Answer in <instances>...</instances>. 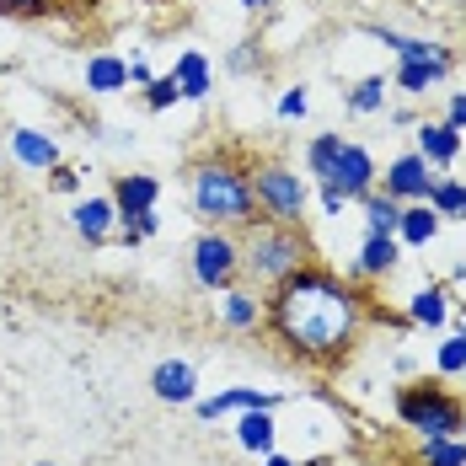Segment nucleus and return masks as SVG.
Segmentation results:
<instances>
[{
	"label": "nucleus",
	"instance_id": "obj_1",
	"mask_svg": "<svg viewBox=\"0 0 466 466\" xmlns=\"http://www.w3.org/2000/svg\"><path fill=\"white\" fill-rule=\"evenodd\" d=\"M380 317L397 332L413 327L408 311H380L370 289H360V279H349L327 263H306L263 295V327L274 332V343L289 360H300L311 370H338L354 354V343L365 338V327Z\"/></svg>",
	"mask_w": 466,
	"mask_h": 466
},
{
	"label": "nucleus",
	"instance_id": "obj_2",
	"mask_svg": "<svg viewBox=\"0 0 466 466\" xmlns=\"http://www.w3.org/2000/svg\"><path fill=\"white\" fill-rule=\"evenodd\" d=\"M187 204L204 226L215 231H241L258 220V198H252V167L236 156H198L183 172Z\"/></svg>",
	"mask_w": 466,
	"mask_h": 466
},
{
	"label": "nucleus",
	"instance_id": "obj_3",
	"mask_svg": "<svg viewBox=\"0 0 466 466\" xmlns=\"http://www.w3.org/2000/svg\"><path fill=\"white\" fill-rule=\"evenodd\" d=\"M241 241V279H252L258 295H268L274 284H284L295 268L317 263V241L306 236V226H279V220H252L236 231Z\"/></svg>",
	"mask_w": 466,
	"mask_h": 466
},
{
	"label": "nucleus",
	"instance_id": "obj_4",
	"mask_svg": "<svg viewBox=\"0 0 466 466\" xmlns=\"http://www.w3.org/2000/svg\"><path fill=\"white\" fill-rule=\"evenodd\" d=\"M391 413L402 429H413L419 440H434V434H461L466 429V397H456L445 386V375H419L408 386L391 391Z\"/></svg>",
	"mask_w": 466,
	"mask_h": 466
},
{
	"label": "nucleus",
	"instance_id": "obj_5",
	"mask_svg": "<svg viewBox=\"0 0 466 466\" xmlns=\"http://www.w3.org/2000/svg\"><path fill=\"white\" fill-rule=\"evenodd\" d=\"M252 198H258V220L306 226L311 215V183L284 161H252Z\"/></svg>",
	"mask_w": 466,
	"mask_h": 466
},
{
	"label": "nucleus",
	"instance_id": "obj_6",
	"mask_svg": "<svg viewBox=\"0 0 466 466\" xmlns=\"http://www.w3.org/2000/svg\"><path fill=\"white\" fill-rule=\"evenodd\" d=\"M187 268H193L198 289H231L241 279V241H236V231L204 226L193 236V247H187Z\"/></svg>",
	"mask_w": 466,
	"mask_h": 466
},
{
	"label": "nucleus",
	"instance_id": "obj_7",
	"mask_svg": "<svg viewBox=\"0 0 466 466\" xmlns=\"http://www.w3.org/2000/svg\"><path fill=\"white\" fill-rule=\"evenodd\" d=\"M327 183L343 193V204H360L365 193H375V183H380V167H375V156L365 150V145L343 140L338 161H332V172H327Z\"/></svg>",
	"mask_w": 466,
	"mask_h": 466
},
{
	"label": "nucleus",
	"instance_id": "obj_8",
	"mask_svg": "<svg viewBox=\"0 0 466 466\" xmlns=\"http://www.w3.org/2000/svg\"><path fill=\"white\" fill-rule=\"evenodd\" d=\"M434 177H440V172L423 161L419 150H402V156L380 172V183H375V187H380V193H391L397 204H423V198H429V187H434Z\"/></svg>",
	"mask_w": 466,
	"mask_h": 466
},
{
	"label": "nucleus",
	"instance_id": "obj_9",
	"mask_svg": "<svg viewBox=\"0 0 466 466\" xmlns=\"http://www.w3.org/2000/svg\"><path fill=\"white\" fill-rule=\"evenodd\" d=\"M5 150H11V161H16L22 172H54V167L65 161L59 140H54L48 129H33V124H11V135H5Z\"/></svg>",
	"mask_w": 466,
	"mask_h": 466
},
{
	"label": "nucleus",
	"instance_id": "obj_10",
	"mask_svg": "<svg viewBox=\"0 0 466 466\" xmlns=\"http://www.w3.org/2000/svg\"><path fill=\"white\" fill-rule=\"evenodd\" d=\"M70 226H76V236H81L86 247H107L113 231H118V204H113L107 193H86V198H76Z\"/></svg>",
	"mask_w": 466,
	"mask_h": 466
},
{
	"label": "nucleus",
	"instance_id": "obj_11",
	"mask_svg": "<svg viewBox=\"0 0 466 466\" xmlns=\"http://www.w3.org/2000/svg\"><path fill=\"white\" fill-rule=\"evenodd\" d=\"M284 397L279 391H258V386H226V391H215V397H198L193 402V413L204 423L215 419H231V413H252V408H279Z\"/></svg>",
	"mask_w": 466,
	"mask_h": 466
},
{
	"label": "nucleus",
	"instance_id": "obj_12",
	"mask_svg": "<svg viewBox=\"0 0 466 466\" xmlns=\"http://www.w3.org/2000/svg\"><path fill=\"white\" fill-rule=\"evenodd\" d=\"M150 391H156V402H172V408H193L204 391H198V365H187V360H161L156 370H150Z\"/></svg>",
	"mask_w": 466,
	"mask_h": 466
},
{
	"label": "nucleus",
	"instance_id": "obj_13",
	"mask_svg": "<svg viewBox=\"0 0 466 466\" xmlns=\"http://www.w3.org/2000/svg\"><path fill=\"white\" fill-rule=\"evenodd\" d=\"M397 263H402V241H397V236H370V231H365L360 258L349 263V279H360V284L391 279V274H397Z\"/></svg>",
	"mask_w": 466,
	"mask_h": 466
},
{
	"label": "nucleus",
	"instance_id": "obj_14",
	"mask_svg": "<svg viewBox=\"0 0 466 466\" xmlns=\"http://www.w3.org/2000/svg\"><path fill=\"white\" fill-rule=\"evenodd\" d=\"M107 198L118 204V226H124V220H135V215L161 204V177H150V172H118L113 187H107Z\"/></svg>",
	"mask_w": 466,
	"mask_h": 466
},
{
	"label": "nucleus",
	"instance_id": "obj_15",
	"mask_svg": "<svg viewBox=\"0 0 466 466\" xmlns=\"http://www.w3.org/2000/svg\"><path fill=\"white\" fill-rule=\"evenodd\" d=\"M413 135H419V156L429 167H456V156H461V129H451L445 118H419Z\"/></svg>",
	"mask_w": 466,
	"mask_h": 466
},
{
	"label": "nucleus",
	"instance_id": "obj_16",
	"mask_svg": "<svg viewBox=\"0 0 466 466\" xmlns=\"http://www.w3.org/2000/svg\"><path fill=\"white\" fill-rule=\"evenodd\" d=\"M451 70H456V59H397V70H391V86L408 96H423L429 86H445L451 81Z\"/></svg>",
	"mask_w": 466,
	"mask_h": 466
},
{
	"label": "nucleus",
	"instance_id": "obj_17",
	"mask_svg": "<svg viewBox=\"0 0 466 466\" xmlns=\"http://www.w3.org/2000/svg\"><path fill=\"white\" fill-rule=\"evenodd\" d=\"M236 445L247 451V456H268V451H279V423H274V408H252V413H236Z\"/></svg>",
	"mask_w": 466,
	"mask_h": 466
},
{
	"label": "nucleus",
	"instance_id": "obj_18",
	"mask_svg": "<svg viewBox=\"0 0 466 466\" xmlns=\"http://www.w3.org/2000/svg\"><path fill=\"white\" fill-rule=\"evenodd\" d=\"M365 38H375L380 48H391L397 59H456L445 44H434V38H408V33H397V27H380V22H365L360 27Z\"/></svg>",
	"mask_w": 466,
	"mask_h": 466
},
{
	"label": "nucleus",
	"instance_id": "obj_19",
	"mask_svg": "<svg viewBox=\"0 0 466 466\" xmlns=\"http://www.w3.org/2000/svg\"><path fill=\"white\" fill-rule=\"evenodd\" d=\"M86 92L92 96H113V92H124L129 86V59L124 54H113V48H96L92 59H86Z\"/></svg>",
	"mask_w": 466,
	"mask_h": 466
},
{
	"label": "nucleus",
	"instance_id": "obj_20",
	"mask_svg": "<svg viewBox=\"0 0 466 466\" xmlns=\"http://www.w3.org/2000/svg\"><path fill=\"white\" fill-rule=\"evenodd\" d=\"M220 322L231 332H258L263 327V295L258 289H220Z\"/></svg>",
	"mask_w": 466,
	"mask_h": 466
},
{
	"label": "nucleus",
	"instance_id": "obj_21",
	"mask_svg": "<svg viewBox=\"0 0 466 466\" xmlns=\"http://www.w3.org/2000/svg\"><path fill=\"white\" fill-rule=\"evenodd\" d=\"M451 289L445 284H423L419 295H408V322L413 327H429V332H440V327L451 322Z\"/></svg>",
	"mask_w": 466,
	"mask_h": 466
},
{
	"label": "nucleus",
	"instance_id": "obj_22",
	"mask_svg": "<svg viewBox=\"0 0 466 466\" xmlns=\"http://www.w3.org/2000/svg\"><path fill=\"white\" fill-rule=\"evenodd\" d=\"M172 76H177V86H183V102H204V96L215 92V70H209V59H204L198 48H183V54L172 59Z\"/></svg>",
	"mask_w": 466,
	"mask_h": 466
},
{
	"label": "nucleus",
	"instance_id": "obj_23",
	"mask_svg": "<svg viewBox=\"0 0 466 466\" xmlns=\"http://www.w3.org/2000/svg\"><path fill=\"white\" fill-rule=\"evenodd\" d=\"M386 92H391V81L386 76H360L349 92H343V107L354 113V118H370V113H386Z\"/></svg>",
	"mask_w": 466,
	"mask_h": 466
},
{
	"label": "nucleus",
	"instance_id": "obj_24",
	"mask_svg": "<svg viewBox=\"0 0 466 466\" xmlns=\"http://www.w3.org/2000/svg\"><path fill=\"white\" fill-rule=\"evenodd\" d=\"M440 215L429 209V204H402V226H397V241L402 247H429L434 236H440Z\"/></svg>",
	"mask_w": 466,
	"mask_h": 466
},
{
	"label": "nucleus",
	"instance_id": "obj_25",
	"mask_svg": "<svg viewBox=\"0 0 466 466\" xmlns=\"http://www.w3.org/2000/svg\"><path fill=\"white\" fill-rule=\"evenodd\" d=\"M360 209H365V231L370 236H397V226H402V204L391 193H380V187L360 198Z\"/></svg>",
	"mask_w": 466,
	"mask_h": 466
},
{
	"label": "nucleus",
	"instance_id": "obj_26",
	"mask_svg": "<svg viewBox=\"0 0 466 466\" xmlns=\"http://www.w3.org/2000/svg\"><path fill=\"white\" fill-rule=\"evenodd\" d=\"M440 220H466V183H456V177H434V187H429V198H423Z\"/></svg>",
	"mask_w": 466,
	"mask_h": 466
},
{
	"label": "nucleus",
	"instance_id": "obj_27",
	"mask_svg": "<svg viewBox=\"0 0 466 466\" xmlns=\"http://www.w3.org/2000/svg\"><path fill=\"white\" fill-rule=\"evenodd\" d=\"M338 150H343V129H327V135H317V140H306V172H311V183H327Z\"/></svg>",
	"mask_w": 466,
	"mask_h": 466
},
{
	"label": "nucleus",
	"instance_id": "obj_28",
	"mask_svg": "<svg viewBox=\"0 0 466 466\" xmlns=\"http://www.w3.org/2000/svg\"><path fill=\"white\" fill-rule=\"evenodd\" d=\"M419 466H466V434H434V440H423Z\"/></svg>",
	"mask_w": 466,
	"mask_h": 466
},
{
	"label": "nucleus",
	"instance_id": "obj_29",
	"mask_svg": "<svg viewBox=\"0 0 466 466\" xmlns=\"http://www.w3.org/2000/svg\"><path fill=\"white\" fill-rule=\"evenodd\" d=\"M140 102H145V113H167V107H177V102H183V86H177V76L167 70V76H156L150 86H140Z\"/></svg>",
	"mask_w": 466,
	"mask_h": 466
},
{
	"label": "nucleus",
	"instance_id": "obj_30",
	"mask_svg": "<svg viewBox=\"0 0 466 466\" xmlns=\"http://www.w3.org/2000/svg\"><path fill=\"white\" fill-rule=\"evenodd\" d=\"M434 375H445V380L466 375V338H461V332L440 338V349H434Z\"/></svg>",
	"mask_w": 466,
	"mask_h": 466
},
{
	"label": "nucleus",
	"instance_id": "obj_31",
	"mask_svg": "<svg viewBox=\"0 0 466 466\" xmlns=\"http://www.w3.org/2000/svg\"><path fill=\"white\" fill-rule=\"evenodd\" d=\"M54 11H59V0H0V16H16V22H38Z\"/></svg>",
	"mask_w": 466,
	"mask_h": 466
},
{
	"label": "nucleus",
	"instance_id": "obj_32",
	"mask_svg": "<svg viewBox=\"0 0 466 466\" xmlns=\"http://www.w3.org/2000/svg\"><path fill=\"white\" fill-rule=\"evenodd\" d=\"M263 65V48H258V38H241V44L226 54V70L231 76H247V70H258Z\"/></svg>",
	"mask_w": 466,
	"mask_h": 466
},
{
	"label": "nucleus",
	"instance_id": "obj_33",
	"mask_svg": "<svg viewBox=\"0 0 466 466\" xmlns=\"http://www.w3.org/2000/svg\"><path fill=\"white\" fill-rule=\"evenodd\" d=\"M306 113H311V86H284L279 118H284V124H295V118H306Z\"/></svg>",
	"mask_w": 466,
	"mask_h": 466
},
{
	"label": "nucleus",
	"instance_id": "obj_34",
	"mask_svg": "<svg viewBox=\"0 0 466 466\" xmlns=\"http://www.w3.org/2000/svg\"><path fill=\"white\" fill-rule=\"evenodd\" d=\"M48 187H54V193H81V172H76V167H65V161H59V167H54V172H48Z\"/></svg>",
	"mask_w": 466,
	"mask_h": 466
},
{
	"label": "nucleus",
	"instance_id": "obj_35",
	"mask_svg": "<svg viewBox=\"0 0 466 466\" xmlns=\"http://www.w3.org/2000/svg\"><path fill=\"white\" fill-rule=\"evenodd\" d=\"M445 124H451V129H466V92L445 96Z\"/></svg>",
	"mask_w": 466,
	"mask_h": 466
},
{
	"label": "nucleus",
	"instance_id": "obj_36",
	"mask_svg": "<svg viewBox=\"0 0 466 466\" xmlns=\"http://www.w3.org/2000/svg\"><path fill=\"white\" fill-rule=\"evenodd\" d=\"M317 204H322V215H343V193L332 183H317Z\"/></svg>",
	"mask_w": 466,
	"mask_h": 466
},
{
	"label": "nucleus",
	"instance_id": "obj_37",
	"mask_svg": "<svg viewBox=\"0 0 466 466\" xmlns=\"http://www.w3.org/2000/svg\"><path fill=\"white\" fill-rule=\"evenodd\" d=\"M150 81H156L150 59H140V54H135V59H129V86H150Z\"/></svg>",
	"mask_w": 466,
	"mask_h": 466
},
{
	"label": "nucleus",
	"instance_id": "obj_38",
	"mask_svg": "<svg viewBox=\"0 0 466 466\" xmlns=\"http://www.w3.org/2000/svg\"><path fill=\"white\" fill-rule=\"evenodd\" d=\"M263 466H300V461H295V456H279V451H268V456H263Z\"/></svg>",
	"mask_w": 466,
	"mask_h": 466
},
{
	"label": "nucleus",
	"instance_id": "obj_39",
	"mask_svg": "<svg viewBox=\"0 0 466 466\" xmlns=\"http://www.w3.org/2000/svg\"><path fill=\"white\" fill-rule=\"evenodd\" d=\"M236 5H241V11H268L274 0H236Z\"/></svg>",
	"mask_w": 466,
	"mask_h": 466
},
{
	"label": "nucleus",
	"instance_id": "obj_40",
	"mask_svg": "<svg viewBox=\"0 0 466 466\" xmlns=\"http://www.w3.org/2000/svg\"><path fill=\"white\" fill-rule=\"evenodd\" d=\"M456 317H461V338H466V306H456Z\"/></svg>",
	"mask_w": 466,
	"mask_h": 466
},
{
	"label": "nucleus",
	"instance_id": "obj_41",
	"mask_svg": "<svg viewBox=\"0 0 466 466\" xmlns=\"http://www.w3.org/2000/svg\"><path fill=\"white\" fill-rule=\"evenodd\" d=\"M38 466H54V461H38Z\"/></svg>",
	"mask_w": 466,
	"mask_h": 466
},
{
	"label": "nucleus",
	"instance_id": "obj_42",
	"mask_svg": "<svg viewBox=\"0 0 466 466\" xmlns=\"http://www.w3.org/2000/svg\"><path fill=\"white\" fill-rule=\"evenodd\" d=\"M461 434H466V429H461Z\"/></svg>",
	"mask_w": 466,
	"mask_h": 466
}]
</instances>
